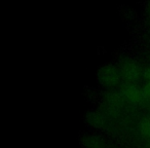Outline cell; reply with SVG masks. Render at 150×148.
I'll return each mask as SVG.
<instances>
[{
	"instance_id": "1",
	"label": "cell",
	"mask_w": 150,
	"mask_h": 148,
	"mask_svg": "<svg viewBox=\"0 0 150 148\" xmlns=\"http://www.w3.org/2000/svg\"><path fill=\"white\" fill-rule=\"evenodd\" d=\"M98 77L101 84H105V86H114V84H118L121 76L119 70H117L115 67L106 65L100 69L98 73Z\"/></svg>"
},
{
	"instance_id": "2",
	"label": "cell",
	"mask_w": 150,
	"mask_h": 148,
	"mask_svg": "<svg viewBox=\"0 0 150 148\" xmlns=\"http://www.w3.org/2000/svg\"><path fill=\"white\" fill-rule=\"evenodd\" d=\"M120 76L125 78L127 81H134L140 76L141 73V69H140L139 65L136 64L133 61H127L122 64L120 67Z\"/></svg>"
},
{
	"instance_id": "3",
	"label": "cell",
	"mask_w": 150,
	"mask_h": 148,
	"mask_svg": "<svg viewBox=\"0 0 150 148\" xmlns=\"http://www.w3.org/2000/svg\"><path fill=\"white\" fill-rule=\"evenodd\" d=\"M144 97H145L144 90H141L140 88L133 86V84L127 86L122 92L123 100L129 104H138L143 100Z\"/></svg>"
},
{
	"instance_id": "4",
	"label": "cell",
	"mask_w": 150,
	"mask_h": 148,
	"mask_svg": "<svg viewBox=\"0 0 150 148\" xmlns=\"http://www.w3.org/2000/svg\"><path fill=\"white\" fill-rule=\"evenodd\" d=\"M123 98L122 96H118V95L116 94H111L108 96V98H107V104L109 105V107L112 109H117L120 107V105L122 104L123 102Z\"/></svg>"
},
{
	"instance_id": "5",
	"label": "cell",
	"mask_w": 150,
	"mask_h": 148,
	"mask_svg": "<svg viewBox=\"0 0 150 148\" xmlns=\"http://www.w3.org/2000/svg\"><path fill=\"white\" fill-rule=\"evenodd\" d=\"M88 117H90V123L95 127H100L104 123V118L99 113H91Z\"/></svg>"
},
{
	"instance_id": "6",
	"label": "cell",
	"mask_w": 150,
	"mask_h": 148,
	"mask_svg": "<svg viewBox=\"0 0 150 148\" xmlns=\"http://www.w3.org/2000/svg\"><path fill=\"white\" fill-rule=\"evenodd\" d=\"M141 133L144 137L150 138V119L144 121L141 125Z\"/></svg>"
},
{
	"instance_id": "7",
	"label": "cell",
	"mask_w": 150,
	"mask_h": 148,
	"mask_svg": "<svg viewBox=\"0 0 150 148\" xmlns=\"http://www.w3.org/2000/svg\"><path fill=\"white\" fill-rule=\"evenodd\" d=\"M144 93H145V96L150 97V81H148L144 88Z\"/></svg>"
},
{
	"instance_id": "8",
	"label": "cell",
	"mask_w": 150,
	"mask_h": 148,
	"mask_svg": "<svg viewBox=\"0 0 150 148\" xmlns=\"http://www.w3.org/2000/svg\"><path fill=\"white\" fill-rule=\"evenodd\" d=\"M145 77H146V79H147L148 81H150V68L147 69V71L145 72Z\"/></svg>"
}]
</instances>
